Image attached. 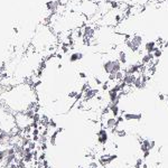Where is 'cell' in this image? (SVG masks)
Instances as JSON below:
<instances>
[{"label":"cell","instance_id":"obj_12","mask_svg":"<svg viewBox=\"0 0 168 168\" xmlns=\"http://www.w3.org/2000/svg\"><path fill=\"white\" fill-rule=\"evenodd\" d=\"M136 77L137 75H131V74H125L123 77V83H125L127 86H133V83L136 81Z\"/></svg>","mask_w":168,"mask_h":168},{"label":"cell","instance_id":"obj_21","mask_svg":"<svg viewBox=\"0 0 168 168\" xmlns=\"http://www.w3.org/2000/svg\"><path fill=\"white\" fill-rule=\"evenodd\" d=\"M79 168H83V167H79Z\"/></svg>","mask_w":168,"mask_h":168},{"label":"cell","instance_id":"obj_9","mask_svg":"<svg viewBox=\"0 0 168 168\" xmlns=\"http://www.w3.org/2000/svg\"><path fill=\"white\" fill-rule=\"evenodd\" d=\"M154 60H155V56H154V54L145 53V54H142L141 58H140V63H141V65L145 67V66H148V65H150V64L152 63V61H154Z\"/></svg>","mask_w":168,"mask_h":168},{"label":"cell","instance_id":"obj_13","mask_svg":"<svg viewBox=\"0 0 168 168\" xmlns=\"http://www.w3.org/2000/svg\"><path fill=\"white\" fill-rule=\"evenodd\" d=\"M117 58H118L119 62L121 63L122 65H127V63H128V55H127V53H125V50H119Z\"/></svg>","mask_w":168,"mask_h":168},{"label":"cell","instance_id":"obj_11","mask_svg":"<svg viewBox=\"0 0 168 168\" xmlns=\"http://www.w3.org/2000/svg\"><path fill=\"white\" fill-rule=\"evenodd\" d=\"M108 106L110 109V113H111L112 117L117 118L121 114V110H120V106L118 104H111V103H108Z\"/></svg>","mask_w":168,"mask_h":168},{"label":"cell","instance_id":"obj_19","mask_svg":"<svg viewBox=\"0 0 168 168\" xmlns=\"http://www.w3.org/2000/svg\"><path fill=\"white\" fill-rule=\"evenodd\" d=\"M166 102H167V104H168V99H167V100H166Z\"/></svg>","mask_w":168,"mask_h":168},{"label":"cell","instance_id":"obj_8","mask_svg":"<svg viewBox=\"0 0 168 168\" xmlns=\"http://www.w3.org/2000/svg\"><path fill=\"white\" fill-rule=\"evenodd\" d=\"M158 47H159V45L157 44L156 40H148V42H146L145 45H143V50H145L146 53L154 54V52H155Z\"/></svg>","mask_w":168,"mask_h":168},{"label":"cell","instance_id":"obj_3","mask_svg":"<svg viewBox=\"0 0 168 168\" xmlns=\"http://www.w3.org/2000/svg\"><path fill=\"white\" fill-rule=\"evenodd\" d=\"M117 159H118V155L117 154H111V152H109V154H102L98 158V164L100 165V167L109 168V166L114 160H117Z\"/></svg>","mask_w":168,"mask_h":168},{"label":"cell","instance_id":"obj_4","mask_svg":"<svg viewBox=\"0 0 168 168\" xmlns=\"http://www.w3.org/2000/svg\"><path fill=\"white\" fill-rule=\"evenodd\" d=\"M109 132L108 129L104 128L103 125L100 127V129L96 131V141L100 146H106V143L109 142Z\"/></svg>","mask_w":168,"mask_h":168},{"label":"cell","instance_id":"obj_5","mask_svg":"<svg viewBox=\"0 0 168 168\" xmlns=\"http://www.w3.org/2000/svg\"><path fill=\"white\" fill-rule=\"evenodd\" d=\"M139 143H140V150H141V152L147 151V150L152 151L154 149H156V146H157L155 140L149 139V138H139Z\"/></svg>","mask_w":168,"mask_h":168},{"label":"cell","instance_id":"obj_15","mask_svg":"<svg viewBox=\"0 0 168 168\" xmlns=\"http://www.w3.org/2000/svg\"><path fill=\"white\" fill-rule=\"evenodd\" d=\"M162 55V47H158L157 50L154 52V56H155V58H158V60H160V57Z\"/></svg>","mask_w":168,"mask_h":168},{"label":"cell","instance_id":"obj_16","mask_svg":"<svg viewBox=\"0 0 168 168\" xmlns=\"http://www.w3.org/2000/svg\"><path fill=\"white\" fill-rule=\"evenodd\" d=\"M158 99H159V101L164 102V101H166V100H167V95H166L165 93L159 92V93H158Z\"/></svg>","mask_w":168,"mask_h":168},{"label":"cell","instance_id":"obj_17","mask_svg":"<svg viewBox=\"0 0 168 168\" xmlns=\"http://www.w3.org/2000/svg\"><path fill=\"white\" fill-rule=\"evenodd\" d=\"M79 77H80V79H83V80H85V79L87 77V75H86L85 72H79Z\"/></svg>","mask_w":168,"mask_h":168},{"label":"cell","instance_id":"obj_20","mask_svg":"<svg viewBox=\"0 0 168 168\" xmlns=\"http://www.w3.org/2000/svg\"><path fill=\"white\" fill-rule=\"evenodd\" d=\"M167 5H168V0H167Z\"/></svg>","mask_w":168,"mask_h":168},{"label":"cell","instance_id":"obj_2","mask_svg":"<svg viewBox=\"0 0 168 168\" xmlns=\"http://www.w3.org/2000/svg\"><path fill=\"white\" fill-rule=\"evenodd\" d=\"M125 47L132 53H138L141 50V46L143 44V37L141 35L135 34L132 36H125Z\"/></svg>","mask_w":168,"mask_h":168},{"label":"cell","instance_id":"obj_10","mask_svg":"<svg viewBox=\"0 0 168 168\" xmlns=\"http://www.w3.org/2000/svg\"><path fill=\"white\" fill-rule=\"evenodd\" d=\"M83 57H84V54H83L82 52H73V53L69 54V62L76 63V62H79V61H81V60H83Z\"/></svg>","mask_w":168,"mask_h":168},{"label":"cell","instance_id":"obj_18","mask_svg":"<svg viewBox=\"0 0 168 168\" xmlns=\"http://www.w3.org/2000/svg\"><path fill=\"white\" fill-rule=\"evenodd\" d=\"M162 48H168V40H165L162 45Z\"/></svg>","mask_w":168,"mask_h":168},{"label":"cell","instance_id":"obj_6","mask_svg":"<svg viewBox=\"0 0 168 168\" xmlns=\"http://www.w3.org/2000/svg\"><path fill=\"white\" fill-rule=\"evenodd\" d=\"M148 80H149V77H148L146 74H143V73L138 74L137 77H136V81L133 83V87H135L136 90H139V91L145 90V89L147 87Z\"/></svg>","mask_w":168,"mask_h":168},{"label":"cell","instance_id":"obj_1","mask_svg":"<svg viewBox=\"0 0 168 168\" xmlns=\"http://www.w3.org/2000/svg\"><path fill=\"white\" fill-rule=\"evenodd\" d=\"M102 69L108 76L112 74H117L123 71V65L119 62L118 58H109L102 63Z\"/></svg>","mask_w":168,"mask_h":168},{"label":"cell","instance_id":"obj_7","mask_svg":"<svg viewBox=\"0 0 168 168\" xmlns=\"http://www.w3.org/2000/svg\"><path fill=\"white\" fill-rule=\"evenodd\" d=\"M121 116H123L125 121H141L142 120V113L141 112H128L121 110Z\"/></svg>","mask_w":168,"mask_h":168},{"label":"cell","instance_id":"obj_14","mask_svg":"<svg viewBox=\"0 0 168 168\" xmlns=\"http://www.w3.org/2000/svg\"><path fill=\"white\" fill-rule=\"evenodd\" d=\"M116 136L118 138H125L128 136V131L125 130V129H123V128H120V127H119L118 130H117V133H116Z\"/></svg>","mask_w":168,"mask_h":168}]
</instances>
